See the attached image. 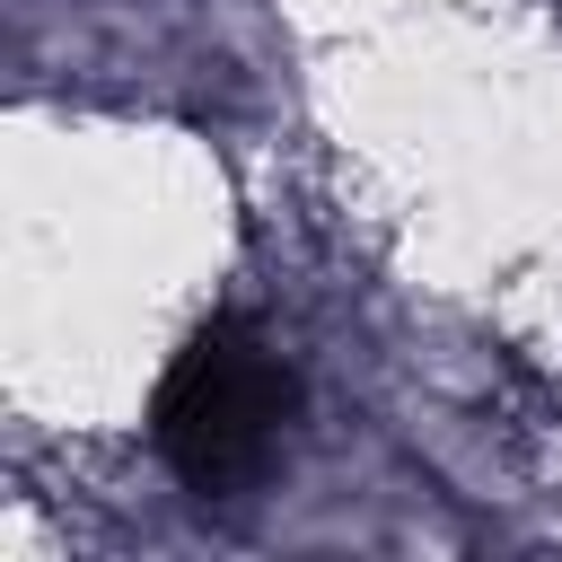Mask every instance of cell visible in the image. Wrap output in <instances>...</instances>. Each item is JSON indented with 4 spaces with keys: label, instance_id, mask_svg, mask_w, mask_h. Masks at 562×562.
I'll list each match as a JSON object with an SVG mask.
<instances>
[{
    "label": "cell",
    "instance_id": "obj_1",
    "mask_svg": "<svg viewBox=\"0 0 562 562\" xmlns=\"http://www.w3.org/2000/svg\"><path fill=\"white\" fill-rule=\"evenodd\" d=\"M299 413V369L246 325V316H211L176 342V360L158 369V395H149V439L167 457V474L193 492V501H237L281 430Z\"/></svg>",
    "mask_w": 562,
    "mask_h": 562
}]
</instances>
